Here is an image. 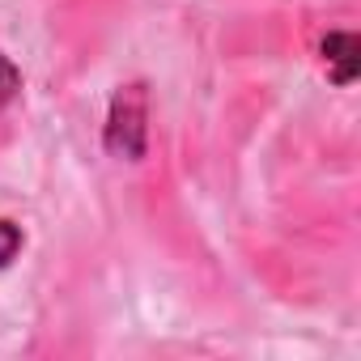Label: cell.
I'll return each instance as SVG.
<instances>
[{"label":"cell","mask_w":361,"mask_h":361,"mask_svg":"<svg viewBox=\"0 0 361 361\" xmlns=\"http://www.w3.org/2000/svg\"><path fill=\"white\" fill-rule=\"evenodd\" d=\"M18 94H22V68L0 51V111H9Z\"/></svg>","instance_id":"cell-4"},{"label":"cell","mask_w":361,"mask_h":361,"mask_svg":"<svg viewBox=\"0 0 361 361\" xmlns=\"http://www.w3.org/2000/svg\"><path fill=\"white\" fill-rule=\"evenodd\" d=\"M102 145L119 161L145 157V149H149V90H145V81H128L115 90V98L106 106Z\"/></svg>","instance_id":"cell-1"},{"label":"cell","mask_w":361,"mask_h":361,"mask_svg":"<svg viewBox=\"0 0 361 361\" xmlns=\"http://www.w3.org/2000/svg\"><path fill=\"white\" fill-rule=\"evenodd\" d=\"M319 60H323L331 85L348 90L357 81V73H361V43H357V35L353 30H327L319 39Z\"/></svg>","instance_id":"cell-2"},{"label":"cell","mask_w":361,"mask_h":361,"mask_svg":"<svg viewBox=\"0 0 361 361\" xmlns=\"http://www.w3.org/2000/svg\"><path fill=\"white\" fill-rule=\"evenodd\" d=\"M26 247V230L13 221V217H0V272H5Z\"/></svg>","instance_id":"cell-3"}]
</instances>
